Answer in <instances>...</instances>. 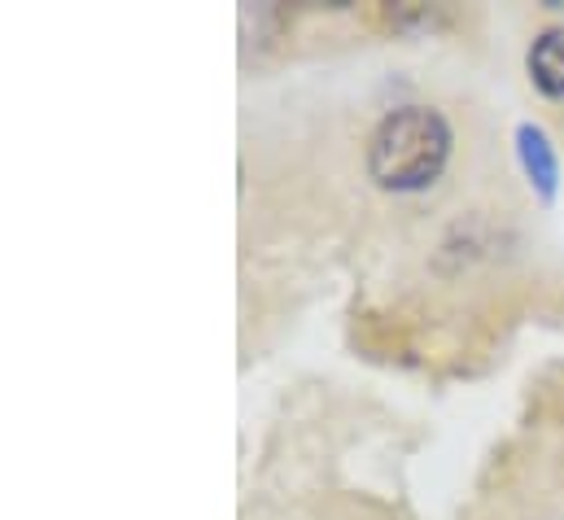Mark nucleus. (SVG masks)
Instances as JSON below:
<instances>
[{"instance_id":"2","label":"nucleus","mask_w":564,"mask_h":520,"mask_svg":"<svg viewBox=\"0 0 564 520\" xmlns=\"http://www.w3.org/2000/svg\"><path fill=\"white\" fill-rule=\"evenodd\" d=\"M530 79L539 93L564 97V31H543L530 48Z\"/></svg>"},{"instance_id":"3","label":"nucleus","mask_w":564,"mask_h":520,"mask_svg":"<svg viewBox=\"0 0 564 520\" xmlns=\"http://www.w3.org/2000/svg\"><path fill=\"white\" fill-rule=\"evenodd\" d=\"M517 140H521L525 175L539 184V193H543V197H552V193H556V153H552L547 136H543L539 128H521L517 131Z\"/></svg>"},{"instance_id":"1","label":"nucleus","mask_w":564,"mask_h":520,"mask_svg":"<svg viewBox=\"0 0 564 520\" xmlns=\"http://www.w3.org/2000/svg\"><path fill=\"white\" fill-rule=\"evenodd\" d=\"M451 153V128L437 110L408 106L381 119V128L368 140V171L381 188L412 193L442 175Z\"/></svg>"}]
</instances>
